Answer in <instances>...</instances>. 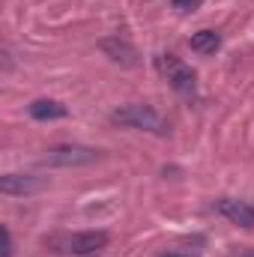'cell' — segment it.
Masks as SVG:
<instances>
[{
  "label": "cell",
  "mask_w": 254,
  "mask_h": 257,
  "mask_svg": "<svg viewBox=\"0 0 254 257\" xmlns=\"http://www.w3.org/2000/svg\"><path fill=\"white\" fill-rule=\"evenodd\" d=\"M111 123L123 128H138V132H150V135H168V120L153 108V105H126V108H117L111 114Z\"/></svg>",
  "instance_id": "cell-1"
},
{
  "label": "cell",
  "mask_w": 254,
  "mask_h": 257,
  "mask_svg": "<svg viewBox=\"0 0 254 257\" xmlns=\"http://www.w3.org/2000/svg\"><path fill=\"white\" fill-rule=\"evenodd\" d=\"M48 245L60 254H72V257H87L96 254L108 245V233L105 230H78V233H60L51 236Z\"/></svg>",
  "instance_id": "cell-2"
},
{
  "label": "cell",
  "mask_w": 254,
  "mask_h": 257,
  "mask_svg": "<svg viewBox=\"0 0 254 257\" xmlns=\"http://www.w3.org/2000/svg\"><path fill=\"white\" fill-rule=\"evenodd\" d=\"M99 159H102V150H93L84 144H57L45 153V165H54V168H81Z\"/></svg>",
  "instance_id": "cell-3"
},
{
  "label": "cell",
  "mask_w": 254,
  "mask_h": 257,
  "mask_svg": "<svg viewBox=\"0 0 254 257\" xmlns=\"http://www.w3.org/2000/svg\"><path fill=\"white\" fill-rule=\"evenodd\" d=\"M159 66H162L165 81H168L180 96H191V93H194V87H197V75H194V69L186 66L177 54H162V57H159Z\"/></svg>",
  "instance_id": "cell-4"
},
{
  "label": "cell",
  "mask_w": 254,
  "mask_h": 257,
  "mask_svg": "<svg viewBox=\"0 0 254 257\" xmlns=\"http://www.w3.org/2000/svg\"><path fill=\"white\" fill-rule=\"evenodd\" d=\"M215 212L224 215L230 224H236L242 230H254V203H248V200L221 197V200H215Z\"/></svg>",
  "instance_id": "cell-5"
},
{
  "label": "cell",
  "mask_w": 254,
  "mask_h": 257,
  "mask_svg": "<svg viewBox=\"0 0 254 257\" xmlns=\"http://www.w3.org/2000/svg\"><path fill=\"white\" fill-rule=\"evenodd\" d=\"M45 189V183L39 177H27V174H3L0 177V192L6 197H27Z\"/></svg>",
  "instance_id": "cell-6"
},
{
  "label": "cell",
  "mask_w": 254,
  "mask_h": 257,
  "mask_svg": "<svg viewBox=\"0 0 254 257\" xmlns=\"http://www.w3.org/2000/svg\"><path fill=\"white\" fill-rule=\"evenodd\" d=\"M99 48L120 66H138V48L129 42V39H120V36H108L99 42Z\"/></svg>",
  "instance_id": "cell-7"
},
{
  "label": "cell",
  "mask_w": 254,
  "mask_h": 257,
  "mask_svg": "<svg viewBox=\"0 0 254 257\" xmlns=\"http://www.w3.org/2000/svg\"><path fill=\"white\" fill-rule=\"evenodd\" d=\"M27 114L33 120L48 123V120H63V117H69V108H66L63 102H54V99H36V102L27 105Z\"/></svg>",
  "instance_id": "cell-8"
},
{
  "label": "cell",
  "mask_w": 254,
  "mask_h": 257,
  "mask_svg": "<svg viewBox=\"0 0 254 257\" xmlns=\"http://www.w3.org/2000/svg\"><path fill=\"white\" fill-rule=\"evenodd\" d=\"M189 48L197 51V54H215L221 48V36L215 30H197V33H191Z\"/></svg>",
  "instance_id": "cell-9"
},
{
  "label": "cell",
  "mask_w": 254,
  "mask_h": 257,
  "mask_svg": "<svg viewBox=\"0 0 254 257\" xmlns=\"http://www.w3.org/2000/svg\"><path fill=\"white\" fill-rule=\"evenodd\" d=\"M0 239H3V251H0V257H12V233H9L6 224L0 227Z\"/></svg>",
  "instance_id": "cell-10"
},
{
  "label": "cell",
  "mask_w": 254,
  "mask_h": 257,
  "mask_svg": "<svg viewBox=\"0 0 254 257\" xmlns=\"http://www.w3.org/2000/svg\"><path fill=\"white\" fill-rule=\"evenodd\" d=\"M200 3L203 0H171V6L180 12H194V9H200Z\"/></svg>",
  "instance_id": "cell-11"
},
{
  "label": "cell",
  "mask_w": 254,
  "mask_h": 257,
  "mask_svg": "<svg viewBox=\"0 0 254 257\" xmlns=\"http://www.w3.org/2000/svg\"><path fill=\"white\" fill-rule=\"evenodd\" d=\"M230 257H254V251H239V254H230Z\"/></svg>",
  "instance_id": "cell-12"
},
{
  "label": "cell",
  "mask_w": 254,
  "mask_h": 257,
  "mask_svg": "<svg viewBox=\"0 0 254 257\" xmlns=\"http://www.w3.org/2000/svg\"><path fill=\"white\" fill-rule=\"evenodd\" d=\"M162 257H183V254H177V251H168V254H162Z\"/></svg>",
  "instance_id": "cell-13"
}]
</instances>
